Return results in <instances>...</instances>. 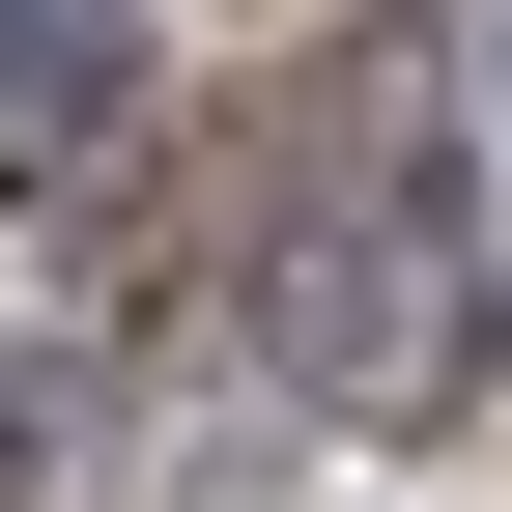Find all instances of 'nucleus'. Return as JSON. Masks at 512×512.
<instances>
[{
  "label": "nucleus",
  "mask_w": 512,
  "mask_h": 512,
  "mask_svg": "<svg viewBox=\"0 0 512 512\" xmlns=\"http://www.w3.org/2000/svg\"><path fill=\"white\" fill-rule=\"evenodd\" d=\"M114 29H143V0H0V114H86Z\"/></svg>",
  "instance_id": "f257e3e1"
},
{
  "label": "nucleus",
  "mask_w": 512,
  "mask_h": 512,
  "mask_svg": "<svg viewBox=\"0 0 512 512\" xmlns=\"http://www.w3.org/2000/svg\"><path fill=\"white\" fill-rule=\"evenodd\" d=\"M484 86H512V29H484Z\"/></svg>",
  "instance_id": "f03ea898"
}]
</instances>
